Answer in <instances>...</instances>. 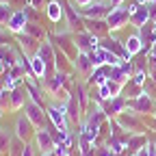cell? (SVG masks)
Returning <instances> with one entry per match:
<instances>
[{
    "instance_id": "31",
    "label": "cell",
    "mask_w": 156,
    "mask_h": 156,
    "mask_svg": "<svg viewBox=\"0 0 156 156\" xmlns=\"http://www.w3.org/2000/svg\"><path fill=\"white\" fill-rule=\"evenodd\" d=\"M11 15H13V11L9 7V2H2V0H0V24H7L11 20Z\"/></svg>"
},
{
    "instance_id": "17",
    "label": "cell",
    "mask_w": 156,
    "mask_h": 156,
    "mask_svg": "<svg viewBox=\"0 0 156 156\" xmlns=\"http://www.w3.org/2000/svg\"><path fill=\"white\" fill-rule=\"evenodd\" d=\"M63 13H65V7H63V2H61V0H48L46 15H48V20H50V22L58 24V22L63 20Z\"/></svg>"
},
{
    "instance_id": "44",
    "label": "cell",
    "mask_w": 156,
    "mask_h": 156,
    "mask_svg": "<svg viewBox=\"0 0 156 156\" xmlns=\"http://www.w3.org/2000/svg\"><path fill=\"white\" fill-rule=\"evenodd\" d=\"M28 2H30V7H39V5H41V0H28Z\"/></svg>"
},
{
    "instance_id": "15",
    "label": "cell",
    "mask_w": 156,
    "mask_h": 156,
    "mask_svg": "<svg viewBox=\"0 0 156 156\" xmlns=\"http://www.w3.org/2000/svg\"><path fill=\"white\" fill-rule=\"evenodd\" d=\"M15 41L20 44V48H22V52L24 54H35L37 52V48H39V39H35L33 35H28V33H20V35H15Z\"/></svg>"
},
{
    "instance_id": "14",
    "label": "cell",
    "mask_w": 156,
    "mask_h": 156,
    "mask_svg": "<svg viewBox=\"0 0 156 156\" xmlns=\"http://www.w3.org/2000/svg\"><path fill=\"white\" fill-rule=\"evenodd\" d=\"M139 37H141V41H143V50L145 54L152 50V46L156 44V22H147L145 26L139 28Z\"/></svg>"
},
{
    "instance_id": "8",
    "label": "cell",
    "mask_w": 156,
    "mask_h": 156,
    "mask_svg": "<svg viewBox=\"0 0 156 156\" xmlns=\"http://www.w3.org/2000/svg\"><path fill=\"white\" fill-rule=\"evenodd\" d=\"M54 145H56V141H54V136H52L50 130H46L44 126L35 130V147H39V152H41V154L52 152Z\"/></svg>"
},
{
    "instance_id": "24",
    "label": "cell",
    "mask_w": 156,
    "mask_h": 156,
    "mask_svg": "<svg viewBox=\"0 0 156 156\" xmlns=\"http://www.w3.org/2000/svg\"><path fill=\"white\" fill-rule=\"evenodd\" d=\"M0 61L5 63V67L7 69H11L13 65H15V61H17V52L7 44V46H0Z\"/></svg>"
},
{
    "instance_id": "19",
    "label": "cell",
    "mask_w": 156,
    "mask_h": 156,
    "mask_svg": "<svg viewBox=\"0 0 156 156\" xmlns=\"http://www.w3.org/2000/svg\"><path fill=\"white\" fill-rule=\"evenodd\" d=\"M108 72H111V65H102V67H95L91 74H89V83L95 85V87H100L108 80Z\"/></svg>"
},
{
    "instance_id": "42",
    "label": "cell",
    "mask_w": 156,
    "mask_h": 156,
    "mask_svg": "<svg viewBox=\"0 0 156 156\" xmlns=\"http://www.w3.org/2000/svg\"><path fill=\"white\" fill-rule=\"evenodd\" d=\"M91 2H93V0H76L78 7H87V5H91Z\"/></svg>"
},
{
    "instance_id": "47",
    "label": "cell",
    "mask_w": 156,
    "mask_h": 156,
    "mask_svg": "<svg viewBox=\"0 0 156 156\" xmlns=\"http://www.w3.org/2000/svg\"><path fill=\"white\" fill-rule=\"evenodd\" d=\"M136 2H139V5H147V2H150V0H136Z\"/></svg>"
},
{
    "instance_id": "11",
    "label": "cell",
    "mask_w": 156,
    "mask_h": 156,
    "mask_svg": "<svg viewBox=\"0 0 156 156\" xmlns=\"http://www.w3.org/2000/svg\"><path fill=\"white\" fill-rule=\"evenodd\" d=\"M117 124H119L124 130H132V132H141V128H143V124H141V119H139V115L136 113H128V111H124L119 117H117Z\"/></svg>"
},
{
    "instance_id": "37",
    "label": "cell",
    "mask_w": 156,
    "mask_h": 156,
    "mask_svg": "<svg viewBox=\"0 0 156 156\" xmlns=\"http://www.w3.org/2000/svg\"><path fill=\"white\" fill-rule=\"evenodd\" d=\"M95 156H115V152H113L111 147H98Z\"/></svg>"
},
{
    "instance_id": "4",
    "label": "cell",
    "mask_w": 156,
    "mask_h": 156,
    "mask_svg": "<svg viewBox=\"0 0 156 156\" xmlns=\"http://www.w3.org/2000/svg\"><path fill=\"white\" fill-rule=\"evenodd\" d=\"M74 41H76L78 52H87V54H91L93 50L100 48V39H98L93 33H89L87 28L80 30V33H74Z\"/></svg>"
},
{
    "instance_id": "3",
    "label": "cell",
    "mask_w": 156,
    "mask_h": 156,
    "mask_svg": "<svg viewBox=\"0 0 156 156\" xmlns=\"http://www.w3.org/2000/svg\"><path fill=\"white\" fill-rule=\"evenodd\" d=\"M128 108L136 115H147V113H154V100H152V95L143 89L141 95H136V98H128Z\"/></svg>"
},
{
    "instance_id": "21",
    "label": "cell",
    "mask_w": 156,
    "mask_h": 156,
    "mask_svg": "<svg viewBox=\"0 0 156 156\" xmlns=\"http://www.w3.org/2000/svg\"><path fill=\"white\" fill-rule=\"evenodd\" d=\"M124 46H126V50H128V54H130V56H134V54L143 52V41H141L139 33H132V35H128V39L124 41Z\"/></svg>"
},
{
    "instance_id": "33",
    "label": "cell",
    "mask_w": 156,
    "mask_h": 156,
    "mask_svg": "<svg viewBox=\"0 0 156 156\" xmlns=\"http://www.w3.org/2000/svg\"><path fill=\"white\" fill-rule=\"evenodd\" d=\"M106 85H108V89H111V95H113V98L122 95V89H124V85H122V83H115V80H106Z\"/></svg>"
},
{
    "instance_id": "45",
    "label": "cell",
    "mask_w": 156,
    "mask_h": 156,
    "mask_svg": "<svg viewBox=\"0 0 156 156\" xmlns=\"http://www.w3.org/2000/svg\"><path fill=\"white\" fill-rule=\"evenodd\" d=\"M150 156H156V150H154V145H150Z\"/></svg>"
},
{
    "instance_id": "41",
    "label": "cell",
    "mask_w": 156,
    "mask_h": 156,
    "mask_svg": "<svg viewBox=\"0 0 156 156\" xmlns=\"http://www.w3.org/2000/svg\"><path fill=\"white\" fill-rule=\"evenodd\" d=\"M134 156H150V145H147V147H141V150L136 152Z\"/></svg>"
},
{
    "instance_id": "40",
    "label": "cell",
    "mask_w": 156,
    "mask_h": 156,
    "mask_svg": "<svg viewBox=\"0 0 156 156\" xmlns=\"http://www.w3.org/2000/svg\"><path fill=\"white\" fill-rule=\"evenodd\" d=\"M22 156H35V147H33V145H24Z\"/></svg>"
},
{
    "instance_id": "6",
    "label": "cell",
    "mask_w": 156,
    "mask_h": 156,
    "mask_svg": "<svg viewBox=\"0 0 156 156\" xmlns=\"http://www.w3.org/2000/svg\"><path fill=\"white\" fill-rule=\"evenodd\" d=\"M100 48H104V50H108V52L117 54V56L122 58V61H132V56L128 54L126 46H124V44H122L115 35H106L104 39H100Z\"/></svg>"
},
{
    "instance_id": "34",
    "label": "cell",
    "mask_w": 156,
    "mask_h": 156,
    "mask_svg": "<svg viewBox=\"0 0 156 156\" xmlns=\"http://www.w3.org/2000/svg\"><path fill=\"white\" fill-rule=\"evenodd\" d=\"M98 93H100V98H102L104 102H106V100H111V98H113V95H111V89H108V85H106V83L98 87Z\"/></svg>"
},
{
    "instance_id": "32",
    "label": "cell",
    "mask_w": 156,
    "mask_h": 156,
    "mask_svg": "<svg viewBox=\"0 0 156 156\" xmlns=\"http://www.w3.org/2000/svg\"><path fill=\"white\" fill-rule=\"evenodd\" d=\"M132 83L136 87H145V83H147V69H136L132 74Z\"/></svg>"
},
{
    "instance_id": "43",
    "label": "cell",
    "mask_w": 156,
    "mask_h": 156,
    "mask_svg": "<svg viewBox=\"0 0 156 156\" xmlns=\"http://www.w3.org/2000/svg\"><path fill=\"white\" fill-rule=\"evenodd\" d=\"M124 0H111V7H122Z\"/></svg>"
},
{
    "instance_id": "5",
    "label": "cell",
    "mask_w": 156,
    "mask_h": 156,
    "mask_svg": "<svg viewBox=\"0 0 156 156\" xmlns=\"http://www.w3.org/2000/svg\"><path fill=\"white\" fill-rule=\"evenodd\" d=\"M128 22H130V11L126 7H113L111 13L106 15V24H108V30L111 33L124 28Z\"/></svg>"
},
{
    "instance_id": "16",
    "label": "cell",
    "mask_w": 156,
    "mask_h": 156,
    "mask_svg": "<svg viewBox=\"0 0 156 156\" xmlns=\"http://www.w3.org/2000/svg\"><path fill=\"white\" fill-rule=\"evenodd\" d=\"M85 28H87L89 33H93L98 39H104V37L111 33L106 20H85Z\"/></svg>"
},
{
    "instance_id": "10",
    "label": "cell",
    "mask_w": 156,
    "mask_h": 156,
    "mask_svg": "<svg viewBox=\"0 0 156 156\" xmlns=\"http://www.w3.org/2000/svg\"><path fill=\"white\" fill-rule=\"evenodd\" d=\"M126 108H128V102H126V98H122V95L111 98V100H106L102 104V111H104L106 117H119Z\"/></svg>"
},
{
    "instance_id": "28",
    "label": "cell",
    "mask_w": 156,
    "mask_h": 156,
    "mask_svg": "<svg viewBox=\"0 0 156 156\" xmlns=\"http://www.w3.org/2000/svg\"><path fill=\"white\" fill-rule=\"evenodd\" d=\"M24 141L20 139V136H13L11 139V145H9V156H22V152H24V145H22Z\"/></svg>"
},
{
    "instance_id": "1",
    "label": "cell",
    "mask_w": 156,
    "mask_h": 156,
    "mask_svg": "<svg viewBox=\"0 0 156 156\" xmlns=\"http://www.w3.org/2000/svg\"><path fill=\"white\" fill-rule=\"evenodd\" d=\"M46 113H48V119L61 130V132H65V134H69V119H67V113H65V104H50L48 108H46Z\"/></svg>"
},
{
    "instance_id": "35",
    "label": "cell",
    "mask_w": 156,
    "mask_h": 156,
    "mask_svg": "<svg viewBox=\"0 0 156 156\" xmlns=\"http://www.w3.org/2000/svg\"><path fill=\"white\" fill-rule=\"evenodd\" d=\"M145 56H147V61H150V67H152V69H156V44L152 46V50H150Z\"/></svg>"
},
{
    "instance_id": "52",
    "label": "cell",
    "mask_w": 156,
    "mask_h": 156,
    "mask_svg": "<svg viewBox=\"0 0 156 156\" xmlns=\"http://www.w3.org/2000/svg\"><path fill=\"white\" fill-rule=\"evenodd\" d=\"M0 117H2V108H0Z\"/></svg>"
},
{
    "instance_id": "39",
    "label": "cell",
    "mask_w": 156,
    "mask_h": 156,
    "mask_svg": "<svg viewBox=\"0 0 156 156\" xmlns=\"http://www.w3.org/2000/svg\"><path fill=\"white\" fill-rule=\"evenodd\" d=\"M147 9H150V17H152V22H156V5L147 2Z\"/></svg>"
},
{
    "instance_id": "23",
    "label": "cell",
    "mask_w": 156,
    "mask_h": 156,
    "mask_svg": "<svg viewBox=\"0 0 156 156\" xmlns=\"http://www.w3.org/2000/svg\"><path fill=\"white\" fill-rule=\"evenodd\" d=\"M65 113H67V119H69V122H78V119H80V113H83V111H80V106H78L74 93L67 98V102H65Z\"/></svg>"
},
{
    "instance_id": "29",
    "label": "cell",
    "mask_w": 156,
    "mask_h": 156,
    "mask_svg": "<svg viewBox=\"0 0 156 156\" xmlns=\"http://www.w3.org/2000/svg\"><path fill=\"white\" fill-rule=\"evenodd\" d=\"M24 33L33 35L35 39H39V41H44V37H46V30H44L41 26H37V24H33V22H28V24H26V30H24Z\"/></svg>"
},
{
    "instance_id": "9",
    "label": "cell",
    "mask_w": 156,
    "mask_h": 156,
    "mask_svg": "<svg viewBox=\"0 0 156 156\" xmlns=\"http://www.w3.org/2000/svg\"><path fill=\"white\" fill-rule=\"evenodd\" d=\"M24 115L28 117V119L35 124V128H41L44 126V122H46V111H44V106L41 104H37V102H33V100H28L26 104H24Z\"/></svg>"
},
{
    "instance_id": "27",
    "label": "cell",
    "mask_w": 156,
    "mask_h": 156,
    "mask_svg": "<svg viewBox=\"0 0 156 156\" xmlns=\"http://www.w3.org/2000/svg\"><path fill=\"white\" fill-rule=\"evenodd\" d=\"M108 80H115V83H122V85H126L128 76H126V72H124L122 67H111V72H108Z\"/></svg>"
},
{
    "instance_id": "2",
    "label": "cell",
    "mask_w": 156,
    "mask_h": 156,
    "mask_svg": "<svg viewBox=\"0 0 156 156\" xmlns=\"http://www.w3.org/2000/svg\"><path fill=\"white\" fill-rule=\"evenodd\" d=\"M111 5L102 2V0H93L91 5L87 7H78V11H80V15L85 20H106V15L111 13Z\"/></svg>"
},
{
    "instance_id": "26",
    "label": "cell",
    "mask_w": 156,
    "mask_h": 156,
    "mask_svg": "<svg viewBox=\"0 0 156 156\" xmlns=\"http://www.w3.org/2000/svg\"><path fill=\"white\" fill-rule=\"evenodd\" d=\"M145 134H132V136H128V150H136V152H139L141 147H145Z\"/></svg>"
},
{
    "instance_id": "7",
    "label": "cell",
    "mask_w": 156,
    "mask_h": 156,
    "mask_svg": "<svg viewBox=\"0 0 156 156\" xmlns=\"http://www.w3.org/2000/svg\"><path fill=\"white\" fill-rule=\"evenodd\" d=\"M128 11H130V24H132L134 28H141V26H145L147 22H152L147 5H139V2H134L132 7H128Z\"/></svg>"
},
{
    "instance_id": "18",
    "label": "cell",
    "mask_w": 156,
    "mask_h": 156,
    "mask_svg": "<svg viewBox=\"0 0 156 156\" xmlns=\"http://www.w3.org/2000/svg\"><path fill=\"white\" fill-rule=\"evenodd\" d=\"M26 89L22 91V89H13V91H9V108H13V111H17V108H24V104L28 102L26 100Z\"/></svg>"
},
{
    "instance_id": "36",
    "label": "cell",
    "mask_w": 156,
    "mask_h": 156,
    "mask_svg": "<svg viewBox=\"0 0 156 156\" xmlns=\"http://www.w3.org/2000/svg\"><path fill=\"white\" fill-rule=\"evenodd\" d=\"M67 150H69V147H67V145H65V143H56V145H54V150H52V152H54V154H56V156H67Z\"/></svg>"
},
{
    "instance_id": "49",
    "label": "cell",
    "mask_w": 156,
    "mask_h": 156,
    "mask_svg": "<svg viewBox=\"0 0 156 156\" xmlns=\"http://www.w3.org/2000/svg\"><path fill=\"white\" fill-rule=\"evenodd\" d=\"M152 145H154V150H156V139H154V143H152Z\"/></svg>"
},
{
    "instance_id": "12",
    "label": "cell",
    "mask_w": 156,
    "mask_h": 156,
    "mask_svg": "<svg viewBox=\"0 0 156 156\" xmlns=\"http://www.w3.org/2000/svg\"><path fill=\"white\" fill-rule=\"evenodd\" d=\"M33 134H35V124L28 119L26 115H20L15 119V136H20L22 141H28Z\"/></svg>"
},
{
    "instance_id": "51",
    "label": "cell",
    "mask_w": 156,
    "mask_h": 156,
    "mask_svg": "<svg viewBox=\"0 0 156 156\" xmlns=\"http://www.w3.org/2000/svg\"><path fill=\"white\" fill-rule=\"evenodd\" d=\"M154 113H156V102H154Z\"/></svg>"
},
{
    "instance_id": "38",
    "label": "cell",
    "mask_w": 156,
    "mask_h": 156,
    "mask_svg": "<svg viewBox=\"0 0 156 156\" xmlns=\"http://www.w3.org/2000/svg\"><path fill=\"white\" fill-rule=\"evenodd\" d=\"M7 44H9V30L0 28V46H7Z\"/></svg>"
},
{
    "instance_id": "50",
    "label": "cell",
    "mask_w": 156,
    "mask_h": 156,
    "mask_svg": "<svg viewBox=\"0 0 156 156\" xmlns=\"http://www.w3.org/2000/svg\"><path fill=\"white\" fill-rule=\"evenodd\" d=\"M150 2H152V5H156V0H150Z\"/></svg>"
},
{
    "instance_id": "30",
    "label": "cell",
    "mask_w": 156,
    "mask_h": 156,
    "mask_svg": "<svg viewBox=\"0 0 156 156\" xmlns=\"http://www.w3.org/2000/svg\"><path fill=\"white\" fill-rule=\"evenodd\" d=\"M11 139L13 136L5 130H0V154H9V145H11Z\"/></svg>"
},
{
    "instance_id": "22",
    "label": "cell",
    "mask_w": 156,
    "mask_h": 156,
    "mask_svg": "<svg viewBox=\"0 0 156 156\" xmlns=\"http://www.w3.org/2000/svg\"><path fill=\"white\" fill-rule=\"evenodd\" d=\"M74 95H76V102H78V106H80V111L85 113L87 111V106H89V91H87V87L83 85V83H76V89H74Z\"/></svg>"
},
{
    "instance_id": "46",
    "label": "cell",
    "mask_w": 156,
    "mask_h": 156,
    "mask_svg": "<svg viewBox=\"0 0 156 156\" xmlns=\"http://www.w3.org/2000/svg\"><path fill=\"white\" fill-rule=\"evenodd\" d=\"M0 72H7V67H5V63L0 61Z\"/></svg>"
},
{
    "instance_id": "20",
    "label": "cell",
    "mask_w": 156,
    "mask_h": 156,
    "mask_svg": "<svg viewBox=\"0 0 156 156\" xmlns=\"http://www.w3.org/2000/svg\"><path fill=\"white\" fill-rule=\"evenodd\" d=\"M72 67H74L76 72H80V74H89V72H93L91 58H89L87 52H78V56H76V61L72 63Z\"/></svg>"
},
{
    "instance_id": "48",
    "label": "cell",
    "mask_w": 156,
    "mask_h": 156,
    "mask_svg": "<svg viewBox=\"0 0 156 156\" xmlns=\"http://www.w3.org/2000/svg\"><path fill=\"white\" fill-rule=\"evenodd\" d=\"M41 156H56L54 152H46V154H41Z\"/></svg>"
},
{
    "instance_id": "13",
    "label": "cell",
    "mask_w": 156,
    "mask_h": 156,
    "mask_svg": "<svg viewBox=\"0 0 156 156\" xmlns=\"http://www.w3.org/2000/svg\"><path fill=\"white\" fill-rule=\"evenodd\" d=\"M26 24H28V15L24 11H13L11 20L7 22V30L13 35H20V33L26 30Z\"/></svg>"
},
{
    "instance_id": "25",
    "label": "cell",
    "mask_w": 156,
    "mask_h": 156,
    "mask_svg": "<svg viewBox=\"0 0 156 156\" xmlns=\"http://www.w3.org/2000/svg\"><path fill=\"white\" fill-rule=\"evenodd\" d=\"M89 58H91L93 69H95V67H102V65H106V50H104V48H98V50H93V52L89 54Z\"/></svg>"
}]
</instances>
